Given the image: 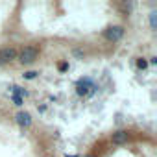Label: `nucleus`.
<instances>
[{
	"instance_id": "nucleus-13",
	"label": "nucleus",
	"mask_w": 157,
	"mask_h": 157,
	"mask_svg": "<svg viewBox=\"0 0 157 157\" xmlns=\"http://www.w3.org/2000/svg\"><path fill=\"white\" fill-rule=\"evenodd\" d=\"M67 67H68L67 63H59V70H67Z\"/></svg>"
},
{
	"instance_id": "nucleus-12",
	"label": "nucleus",
	"mask_w": 157,
	"mask_h": 157,
	"mask_svg": "<svg viewBox=\"0 0 157 157\" xmlns=\"http://www.w3.org/2000/svg\"><path fill=\"white\" fill-rule=\"evenodd\" d=\"M74 56H76V57H83L85 52H82V50H74Z\"/></svg>"
},
{
	"instance_id": "nucleus-5",
	"label": "nucleus",
	"mask_w": 157,
	"mask_h": 157,
	"mask_svg": "<svg viewBox=\"0 0 157 157\" xmlns=\"http://www.w3.org/2000/svg\"><path fill=\"white\" fill-rule=\"evenodd\" d=\"M111 140H113V144H126L129 140V133L126 129H118L111 135Z\"/></svg>"
},
{
	"instance_id": "nucleus-8",
	"label": "nucleus",
	"mask_w": 157,
	"mask_h": 157,
	"mask_svg": "<svg viewBox=\"0 0 157 157\" xmlns=\"http://www.w3.org/2000/svg\"><path fill=\"white\" fill-rule=\"evenodd\" d=\"M11 91H13V94H15V96H21V98L28 94V93H26L22 87H19V85H13V87H11Z\"/></svg>"
},
{
	"instance_id": "nucleus-3",
	"label": "nucleus",
	"mask_w": 157,
	"mask_h": 157,
	"mask_svg": "<svg viewBox=\"0 0 157 157\" xmlns=\"http://www.w3.org/2000/svg\"><path fill=\"white\" fill-rule=\"evenodd\" d=\"M13 59H17V50H15L13 46H6V48H0V65L11 63Z\"/></svg>"
},
{
	"instance_id": "nucleus-9",
	"label": "nucleus",
	"mask_w": 157,
	"mask_h": 157,
	"mask_svg": "<svg viewBox=\"0 0 157 157\" xmlns=\"http://www.w3.org/2000/svg\"><path fill=\"white\" fill-rule=\"evenodd\" d=\"M137 67L144 70V68H148V61H146V59H142V57H139V59H137Z\"/></svg>"
},
{
	"instance_id": "nucleus-11",
	"label": "nucleus",
	"mask_w": 157,
	"mask_h": 157,
	"mask_svg": "<svg viewBox=\"0 0 157 157\" xmlns=\"http://www.w3.org/2000/svg\"><path fill=\"white\" fill-rule=\"evenodd\" d=\"M11 100H13V104H15V105H19V107H21V105H22V102H24L21 96H15V94L11 96Z\"/></svg>"
},
{
	"instance_id": "nucleus-10",
	"label": "nucleus",
	"mask_w": 157,
	"mask_h": 157,
	"mask_svg": "<svg viewBox=\"0 0 157 157\" xmlns=\"http://www.w3.org/2000/svg\"><path fill=\"white\" fill-rule=\"evenodd\" d=\"M37 74L39 72H35V70H28V72H24V78H26V80H33Z\"/></svg>"
},
{
	"instance_id": "nucleus-7",
	"label": "nucleus",
	"mask_w": 157,
	"mask_h": 157,
	"mask_svg": "<svg viewBox=\"0 0 157 157\" xmlns=\"http://www.w3.org/2000/svg\"><path fill=\"white\" fill-rule=\"evenodd\" d=\"M150 28L151 30H157V11H151L150 13Z\"/></svg>"
},
{
	"instance_id": "nucleus-6",
	"label": "nucleus",
	"mask_w": 157,
	"mask_h": 157,
	"mask_svg": "<svg viewBox=\"0 0 157 157\" xmlns=\"http://www.w3.org/2000/svg\"><path fill=\"white\" fill-rule=\"evenodd\" d=\"M89 87H93V85H91V82H89V80H85V82L82 80L80 83H78V87H76V93L80 94V96H83V94H87V93H89Z\"/></svg>"
},
{
	"instance_id": "nucleus-2",
	"label": "nucleus",
	"mask_w": 157,
	"mask_h": 157,
	"mask_svg": "<svg viewBox=\"0 0 157 157\" xmlns=\"http://www.w3.org/2000/svg\"><path fill=\"white\" fill-rule=\"evenodd\" d=\"M124 26H109L105 32H104V35H105V39L107 41H111V43H117V41H120L122 37H124Z\"/></svg>"
},
{
	"instance_id": "nucleus-4",
	"label": "nucleus",
	"mask_w": 157,
	"mask_h": 157,
	"mask_svg": "<svg viewBox=\"0 0 157 157\" xmlns=\"http://www.w3.org/2000/svg\"><path fill=\"white\" fill-rule=\"evenodd\" d=\"M15 120H17V124H19L21 128H30V126H32V115H30L28 111H19V113L15 115Z\"/></svg>"
},
{
	"instance_id": "nucleus-1",
	"label": "nucleus",
	"mask_w": 157,
	"mask_h": 157,
	"mask_svg": "<svg viewBox=\"0 0 157 157\" xmlns=\"http://www.w3.org/2000/svg\"><path fill=\"white\" fill-rule=\"evenodd\" d=\"M37 57H39V48H37V46H24V48L21 50V54H17V59H19L22 65H30V63H33Z\"/></svg>"
}]
</instances>
